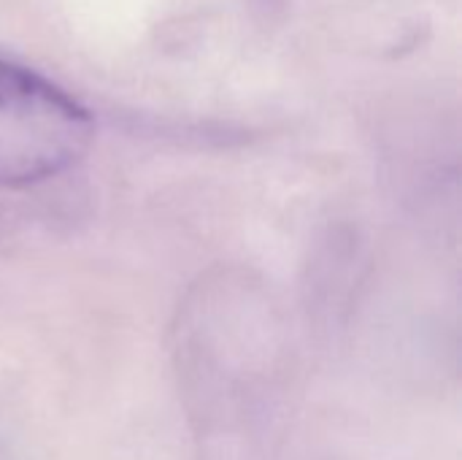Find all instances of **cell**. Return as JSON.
I'll return each instance as SVG.
<instances>
[{
    "mask_svg": "<svg viewBox=\"0 0 462 460\" xmlns=\"http://www.w3.org/2000/svg\"><path fill=\"white\" fill-rule=\"evenodd\" d=\"M92 136V114L73 95L0 57V187H27L68 171Z\"/></svg>",
    "mask_w": 462,
    "mask_h": 460,
    "instance_id": "6da1fadb",
    "label": "cell"
}]
</instances>
